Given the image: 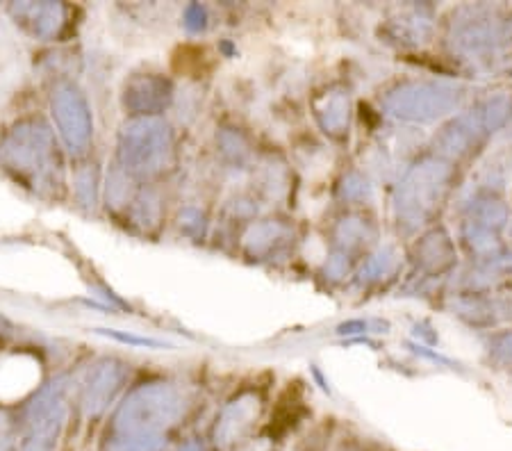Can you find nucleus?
I'll use <instances>...</instances> for the list:
<instances>
[{"label":"nucleus","mask_w":512,"mask_h":451,"mask_svg":"<svg viewBox=\"0 0 512 451\" xmlns=\"http://www.w3.org/2000/svg\"><path fill=\"white\" fill-rule=\"evenodd\" d=\"M5 167L16 176L28 178L35 190H46L60 183V155L51 128L44 121H21L5 137L3 149Z\"/></svg>","instance_id":"f257e3e1"},{"label":"nucleus","mask_w":512,"mask_h":451,"mask_svg":"<svg viewBox=\"0 0 512 451\" xmlns=\"http://www.w3.org/2000/svg\"><path fill=\"white\" fill-rule=\"evenodd\" d=\"M183 410V401L171 385H144L119 406L110 433L114 436L164 440Z\"/></svg>","instance_id":"f03ea898"},{"label":"nucleus","mask_w":512,"mask_h":451,"mask_svg":"<svg viewBox=\"0 0 512 451\" xmlns=\"http://www.w3.org/2000/svg\"><path fill=\"white\" fill-rule=\"evenodd\" d=\"M66 413V381L57 379L39 392L26 410V431L19 451H55L64 429Z\"/></svg>","instance_id":"7ed1b4c3"},{"label":"nucleus","mask_w":512,"mask_h":451,"mask_svg":"<svg viewBox=\"0 0 512 451\" xmlns=\"http://www.w3.org/2000/svg\"><path fill=\"white\" fill-rule=\"evenodd\" d=\"M171 149L169 128L160 121L139 119L128 123L119 137V160L130 174L144 176L162 169Z\"/></svg>","instance_id":"20e7f679"},{"label":"nucleus","mask_w":512,"mask_h":451,"mask_svg":"<svg viewBox=\"0 0 512 451\" xmlns=\"http://www.w3.org/2000/svg\"><path fill=\"white\" fill-rule=\"evenodd\" d=\"M51 108L66 149L76 155L85 153L94 133L92 110H89L85 94L73 82H60L53 89Z\"/></svg>","instance_id":"39448f33"},{"label":"nucleus","mask_w":512,"mask_h":451,"mask_svg":"<svg viewBox=\"0 0 512 451\" xmlns=\"http://www.w3.org/2000/svg\"><path fill=\"white\" fill-rule=\"evenodd\" d=\"M123 379H126V369L114 358L98 360L94 367H89L82 383L80 404L87 417H98L105 413V408L112 404L114 397L119 395Z\"/></svg>","instance_id":"423d86ee"},{"label":"nucleus","mask_w":512,"mask_h":451,"mask_svg":"<svg viewBox=\"0 0 512 451\" xmlns=\"http://www.w3.org/2000/svg\"><path fill=\"white\" fill-rule=\"evenodd\" d=\"M14 16L23 23H28L30 30L35 32L37 37H53L62 26L64 12L60 5L55 3H23L12 7Z\"/></svg>","instance_id":"0eeeda50"},{"label":"nucleus","mask_w":512,"mask_h":451,"mask_svg":"<svg viewBox=\"0 0 512 451\" xmlns=\"http://www.w3.org/2000/svg\"><path fill=\"white\" fill-rule=\"evenodd\" d=\"M169 85L158 78L148 76L132 80L126 87V108L135 112H155L167 105Z\"/></svg>","instance_id":"6e6552de"},{"label":"nucleus","mask_w":512,"mask_h":451,"mask_svg":"<svg viewBox=\"0 0 512 451\" xmlns=\"http://www.w3.org/2000/svg\"><path fill=\"white\" fill-rule=\"evenodd\" d=\"M164 440H142V438H128V436H110L105 438L101 451H162Z\"/></svg>","instance_id":"1a4fd4ad"},{"label":"nucleus","mask_w":512,"mask_h":451,"mask_svg":"<svg viewBox=\"0 0 512 451\" xmlns=\"http://www.w3.org/2000/svg\"><path fill=\"white\" fill-rule=\"evenodd\" d=\"M10 426H7L5 417H0V451H10Z\"/></svg>","instance_id":"9d476101"},{"label":"nucleus","mask_w":512,"mask_h":451,"mask_svg":"<svg viewBox=\"0 0 512 451\" xmlns=\"http://www.w3.org/2000/svg\"><path fill=\"white\" fill-rule=\"evenodd\" d=\"M180 451H203V447L196 445V442H187L185 447H180Z\"/></svg>","instance_id":"9b49d317"}]
</instances>
